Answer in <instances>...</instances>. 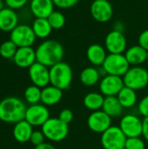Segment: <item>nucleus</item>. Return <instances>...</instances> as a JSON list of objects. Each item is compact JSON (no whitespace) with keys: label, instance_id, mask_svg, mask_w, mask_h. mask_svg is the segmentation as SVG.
Listing matches in <instances>:
<instances>
[{"label":"nucleus","instance_id":"obj_13","mask_svg":"<svg viewBox=\"0 0 148 149\" xmlns=\"http://www.w3.org/2000/svg\"><path fill=\"white\" fill-rule=\"evenodd\" d=\"M105 45L109 53L123 54V52L126 51L127 43L122 31L113 30L106 35Z\"/></svg>","mask_w":148,"mask_h":149},{"label":"nucleus","instance_id":"obj_3","mask_svg":"<svg viewBox=\"0 0 148 149\" xmlns=\"http://www.w3.org/2000/svg\"><path fill=\"white\" fill-rule=\"evenodd\" d=\"M72 78V69L65 62L61 61L50 67V85L62 91L70 88Z\"/></svg>","mask_w":148,"mask_h":149},{"label":"nucleus","instance_id":"obj_15","mask_svg":"<svg viewBox=\"0 0 148 149\" xmlns=\"http://www.w3.org/2000/svg\"><path fill=\"white\" fill-rule=\"evenodd\" d=\"M29 77L34 86L44 88L50 85V68L36 62L29 68Z\"/></svg>","mask_w":148,"mask_h":149},{"label":"nucleus","instance_id":"obj_11","mask_svg":"<svg viewBox=\"0 0 148 149\" xmlns=\"http://www.w3.org/2000/svg\"><path fill=\"white\" fill-rule=\"evenodd\" d=\"M89 129L97 134H103L112 127V118L103 110L92 112L87 119Z\"/></svg>","mask_w":148,"mask_h":149},{"label":"nucleus","instance_id":"obj_38","mask_svg":"<svg viewBox=\"0 0 148 149\" xmlns=\"http://www.w3.org/2000/svg\"><path fill=\"white\" fill-rule=\"evenodd\" d=\"M142 136L148 141V117H146L142 120Z\"/></svg>","mask_w":148,"mask_h":149},{"label":"nucleus","instance_id":"obj_17","mask_svg":"<svg viewBox=\"0 0 148 149\" xmlns=\"http://www.w3.org/2000/svg\"><path fill=\"white\" fill-rule=\"evenodd\" d=\"M52 0H31V11L37 18H47L54 11Z\"/></svg>","mask_w":148,"mask_h":149},{"label":"nucleus","instance_id":"obj_24","mask_svg":"<svg viewBox=\"0 0 148 149\" xmlns=\"http://www.w3.org/2000/svg\"><path fill=\"white\" fill-rule=\"evenodd\" d=\"M105 100V96L102 93H99L96 92L89 93L84 97V105L85 107L92 112L102 110L103 104Z\"/></svg>","mask_w":148,"mask_h":149},{"label":"nucleus","instance_id":"obj_22","mask_svg":"<svg viewBox=\"0 0 148 149\" xmlns=\"http://www.w3.org/2000/svg\"><path fill=\"white\" fill-rule=\"evenodd\" d=\"M32 126L25 120L15 124L13 128V136L15 140L20 143H24L30 141L31 134L33 133Z\"/></svg>","mask_w":148,"mask_h":149},{"label":"nucleus","instance_id":"obj_21","mask_svg":"<svg viewBox=\"0 0 148 149\" xmlns=\"http://www.w3.org/2000/svg\"><path fill=\"white\" fill-rule=\"evenodd\" d=\"M106 49L98 44L91 45L86 51V57L89 62L97 66H102L106 58Z\"/></svg>","mask_w":148,"mask_h":149},{"label":"nucleus","instance_id":"obj_31","mask_svg":"<svg viewBox=\"0 0 148 149\" xmlns=\"http://www.w3.org/2000/svg\"><path fill=\"white\" fill-rule=\"evenodd\" d=\"M125 148L126 149H146V144L140 137L127 138Z\"/></svg>","mask_w":148,"mask_h":149},{"label":"nucleus","instance_id":"obj_33","mask_svg":"<svg viewBox=\"0 0 148 149\" xmlns=\"http://www.w3.org/2000/svg\"><path fill=\"white\" fill-rule=\"evenodd\" d=\"M58 119L61 121H63L64 123L69 125L72 121V120H73V113H72V111L71 109H68V108L63 109L59 113Z\"/></svg>","mask_w":148,"mask_h":149},{"label":"nucleus","instance_id":"obj_36","mask_svg":"<svg viewBox=\"0 0 148 149\" xmlns=\"http://www.w3.org/2000/svg\"><path fill=\"white\" fill-rule=\"evenodd\" d=\"M139 112L144 117H148V95L145 96L139 103Z\"/></svg>","mask_w":148,"mask_h":149},{"label":"nucleus","instance_id":"obj_9","mask_svg":"<svg viewBox=\"0 0 148 149\" xmlns=\"http://www.w3.org/2000/svg\"><path fill=\"white\" fill-rule=\"evenodd\" d=\"M50 119L49 109L44 105H31L26 109L24 120L32 127H42Z\"/></svg>","mask_w":148,"mask_h":149},{"label":"nucleus","instance_id":"obj_19","mask_svg":"<svg viewBox=\"0 0 148 149\" xmlns=\"http://www.w3.org/2000/svg\"><path fill=\"white\" fill-rule=\"evenodd\" d=\"M63 98V91L59 88L49 85L42 89L41 102L44 106H54L60 102Z\"/></svg>","mask_w":148,"mask_h":149},{"label":"nucleus","instance_id":"obj_29","mask_svg":"<svg viewBox=\"0 0 148 149\" xmlns=\"http://www.w3.org/2000/svg\"><path fill=\"white\" fill-rule=\"evenodd\" d=\"M52 30H59L62 29L65 24V15L58 10H54L48 17H47Z\"/></svg>","mask_w":148,"mask_h":149},{"label":"nucleus","instance_id":"obj_23","mask_svg":"<svg viewBox=\"0 0 148 149\" xmlns=\"http://www.w3.org/2000/svg\"><path fill=\"white\" fill-rule=\"evenodd\" d=\"M102 110L111 118H116L122 114L124 107L120 104L117 96L105 97Z\"/></svg>","mask_w":148,"mask_h":149},{"label":"nucleus","instance_id":"obj_2","mask_svg":"<svg viewBox=\"0 0 148 149\" xmlns=\"http://www.w3.org/2000/svg\"><path fill=\"white\" fill-rule=\"evenodd\" d=\"M27 107L17 97H7L0 101V120L16 124L25 118Z\"/></svg>","mask_w":148,"mask_h":149},{"label":"nucleus","instance_id":"obj_25","mask_svg":"<svg viewBox=\"0 0 148 149\" xmlns=\"http://www.w3.org/2000/svg\"><path fill=\"white\" fill-rule=\"evenodd\" d=\"M117 97L124 108H131L134 107L138 100L136 91L126 86L122 88Z\"/></svg>","mask_w":148,"mask_h":149},{"label":"nucleus","instance_id":"obj_8","mask_svg":"<svg viewBox=\"0 0 148 149\" xmlns=\"http://www.w3.org/2000/svg\"><path fill=\"white\" fill-rule=\"evenodd\" d=\"M36 38L31 26L27 24H18L10 31V40L18 48L31 46L35 43Z\"/></svg>","mask_w":148,"mask_h":149},{"label":"nucleus","instance_id":"obj_12","mask_svg":"<svg viewBox=\"0 0 148 149\" xmlns=\"http://www.w3.org/2000/svg\"><path fill=\"white\" fill-rule=\"evenodd\" d=\"M125 86L123 78L106 74L99 82V91L105 97L117 96Z\"/></svg>","mask_w":148,"mask_h":149},{"label":"nucleus","instance_id":"obj_34","mask_svg":"<svg viewBox=\"0 0 148 149\" xmlns=\"http://www.w3.org/2000/svg\"><path fill=\"white\" fill-rule=\"evenodd\" d=\"M54 5L61 9H69L75 6L79 0H52Z\"/></svg>","mask_w":148,"mask_h":149},{"label":"nucleus","instance_id":"obj_5","mask_svg":"<svg viewBox=\"0 0 148 149\" xmlns=\"http://www.w3.org/2000/svg\"><path fill=\"white\" fill-rule=\"evenodd\" d=\"M102 68L105 70L106 74L123 77L130 68L125 54H107Z\"/></svg>","mask_w":148,"mask_h":149},{"label":"nucleus","instance_id":"obj_40","mask_svg":"<svg viewBox=\"0 0 148 149\" xmlns=\"http://www.w3.org/2000/svg\"><path fill=\"white\" fill-rule=\"evenodd\" d=\"M3 8V0H0V10Z\"/></svg>","mask_w":148,"mask_h":149},{"label":"nucleus","instance_id":"obj_26","mask_svg":"<svg viewBox=\"0 0 148 149\" xmlns=\"http://www.w3.org/2000/svg\"><path fill=\"white\" fill-rule=\"evenodd\" d=\"M35 35L39 38H45L50 36L52 28L47 18H36L31 26Z\"/></svg>","mask_w":148,"mask_h":149},{"label":"nucleus","instance_id":"obj_1","mask_svg":"<svg viewBox=\"0 0 148 149\" xmlns=\"http://www.w3.org/2000/svg\"><path fill=\"white\" fill-rule=\"evenodd\" d=\"M64 53V47L58 41L48 39L42 42L36 49L37 62L50 68L62 61Z\"/></svg>","mask_w":148,"mask_h":149},{"label":"nucleus","instance_id":"obj_18","mask_svg":"<svg viewBox=\"0 0 148 149\" xmlns=\"http://www.w3.org/2000/svg\"><path fill=\"white\" fill-rule=\"evenodd\" d=\"M18 16L10 8L3 7L0 10V30L3 31H11L18 24Z\"/></svg>","mask_w":148,"mask_h":149},{"label":"nucleus","instance_id":"obj_28","mask_svg":"<svg viewBox=\"0 0 148 149\" xmlns=\"http://www.w3.org/2000/svg\"><path fill=\"white\" fill-rule=\"evenodd\" d=\"M41 93H42V89L38 86L32 85L25 89L24 99L31 105L38 104L41 101Z\"/></svg>","mask_w":148,"mask_h":149},{"label":"nucleus","instance_id":"obj_16","mask_svg":"<svg viewBox=\"0 0 148 149\" xmlns=\"http://www.w3.org/2000/svg\"><path fill=\"white\" fill-rule=\"evenodd\" d=\"M14 63L21 68H30L37 62L36 50L31 46L19 47L13 58Z\"/></svg>","mask_w":148,"mask_h":149},{"label":"nucleus","instance_id":"obj_20","mask_svg":"<svg viewBox=\"0 0 148 149\" xmlns=\"http://www.w3.org/2000/svg\"><path fill=\"white\" fill-rule=\"evenodd\" d=\"M147 50H145L143 47L138 45L128 48L126 51L125 56L130 65L140 66V65L147 61Z\"/></svg>","mask_w":148,"mask_h":149},{"label":"nucleus","instance_id":"obj_32","mask_svg":"<svg viewBox=\"0 0 148 149\" xmlns=\"http://www.w3.org/2000/svg\"><path fill=\"white\" fill-rule=\"evenodd\" d=\"M44 140H45V136L43 134V132L37 130V131H33V133L31 134L30 141L31 142L32 145L37 147L43 144L44 142Z\"/></svg>","mask_w":148,"mask_h":149},{"label":"nucleus","instance_id":"obj_42","mask_svg":"<svg viewBox=\"0 0 148 149\" xmlns=\"http://www.w3.org/2000/svg\"><path fill=\"white\" fill-rule=\"evenodd\" d=\"M121 149H126V148H121Z\"/></svg>","mask_w":148,"mask_h":149},{"label":"nucleus","instance_id":"obj_7","mask_svg":"<svg viewBox=\"0 0 148 149\" xmlns=\"http://www.w3.org/2000/svg\"><path fill=\"white\" fill-rule=\"evenodd\" d=\"M126 137L117 126H112L101 134V144L104 149H121L125 148Z\"/></svg>","mask_w":148,"mask_h":149},{"label":"nucleus","instance_id":"obj_30","mask_svg":"<svg viewBox=\"0 0 148 149\" xmlns=\"http://www.w3.org/2000/svg\"><path fill=\"white\" fill-rule=\"evenodd\" d=\"M17 48L18 47L11 40L4 41L0 45V55L4 58H13Z\"/></svg>","mask_w":148,"mask_h":149},{"label":"nucleus","instance_id":"obj_14","mask_svg":"<svg viewBox=\"0 0 148 149\" xmlns=\"http://www.w3.org/2000/svg\"><path fill=\"white\" fill-rule=\"evenodd\" d=\"M92 17L99 23H106L111 20L113 9L108 0H94L90 8Z\"/></svg>","mask_w":148,"mask_h":149},{"label":"nucleus","instance_id":"obj_37","mask_svg":"<svg viewBox=\"0 0 148 149\" xmlns=\"http://www.w3.org/2000/svg\"><path fill=\"white\" fill-rule=\"evenodd\" d=\"M139 45L145 50L148 51V29L142 31L139 36Z\"/></svg>","mask_w":148,"mask_h":149},{"label":"nucleus","instance_id":"obj_10","mask_svg":"<svg viewBox=\"0 0 148 149\" xmlns=\"http://www.w3.org/2000/svg\"><path fill=\"white\" fill-rule=\"evenodd\" d=\"M120 128L126 138L140 137L142 135V120L137 115L126 114L120 120Z\"/></svg>","mask_w":148,"mask_h":149},{"label":"nucleus","instance_id":"obj_41","mask_svg":"<svg viewBox=\"0 0 148 149\" xmlns=\"http://www.w3.org/2000/svg\"><path fill=\"white\" fill-rule=\"evenodd\" d=\"M147 60L148 61V51H147Z\"/></svg>","mask_w":148,"mask_h":149},{"label":"nucleus","instance_id":"obj_35","mask_svg":"<svg viewBox=\"0 0 148 149\" xmlns=\"http://www.w3.org/2000/svg\"><path fill=\"white\" fill-rule=\"evenodd\" d=\"M4 2L8 8L17 10L24 7L28 2V0H4Z\"/></svg>","mask_w":148,"mask_h":149},{"label":"nucleus","instance_id":"obj_27","mask_svg":"<svg viewBox=\"0 0 148 149\" xmlns=\"http://www.w3.org/2000/svg\"><path fill=\"white\" fill-rule=\"evenodd\" d=\"M100 76L101 75L98 69L94 67H86L81 72L79 79L84 86H92L99 81Z\"/></svg>","mask_w":148,"mask_h":149},{"label":"nucleus","instance_id":"obj_4","mask_svg":"<svg viewBox=\"0 0 148 149\" xmlns=\"http://www.w3.org/2000/svg\"><path fill=\"white\" fill-rule=\"evenodd\" d=\"M41 131L47 140L54 142H59L67 137L69 127L58 118H50L42 126Z\"/></svg>","mask_w":148,"mask_h":149},{"label":"nucleus","instance_id":"obj_39","mask_svg":"<svg viewBox=\"0 0 148 149\" xmlns=\"http://www.w3.org/2000/svg\"><path fill=\"white\" fill-rule=\"evenodd\" d=\"M35 149H56L55 147L50 143H46V142H44L43 144L39 145V146H37L35 147Z\"/></svg>","mask_w":148,"mask_h":149},{"label":"nucleus","instance_id":"obj_6","mask_svg":"<svg viewBox=\"0 0 148 149\" xmlns=\"http://www.w3.org/2000/svg\"><path fill=\"white\" fill-rule=\"evenodd\" d=\"M123 81L127 87L135 91L141 90L148 86V71L141 66L130 67L123 76Z\"/></svg>","mask_w":148,"mask_h":149}]
</instances>
